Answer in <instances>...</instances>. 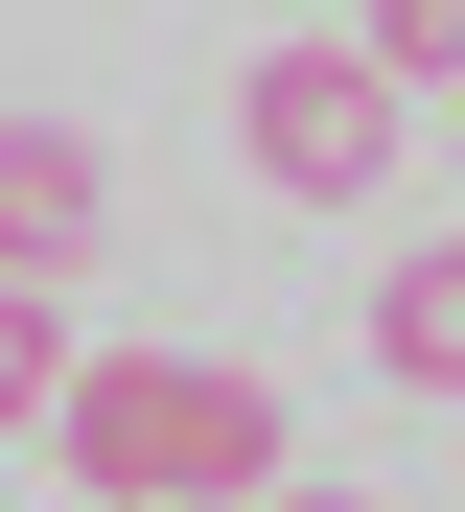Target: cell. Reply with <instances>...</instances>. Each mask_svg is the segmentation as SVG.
<instances>
[{"mask_svg": "<svg viewBox=\"0 0 465 512\" xmlns=\"http://www.w3.org/2000/svg\"><path fill=\"white\" fill-rule=\"evenodd\" d=\"M47 443H70L93 512H256L279 489V373H233V350H93Z\"/></svg>", "mask_w": 465, "mask_h": 512, "instance_id": "6da1fadb", "label": "cell"}, {"mask_svg": "<svg viewBox=\"0 0 465 512\" xmlns=\"http://www.w3.org/2000/svg\"><path fill=\"white\" fill-rule=\"evenodd\" d=\"M233 140H256V187H279V210H372V187H396V47H372V24L256 47Z\"/></svg>", "mask_w": 465, "mask_h": 512, "instance_id": "7a4b0ae2", "label": "cell"}, {"mask_svg": "<svg viewBox=\"0 0 465 512\" xmlns=\"http://www.w3.org/2000/svg\"><path fill=\"white\" fill-rule=\"evenodd\" d=\"M93 233H117V163H93L70 117H0V280H93Z\"/></svg>", "mask_w": 465, "mask_h": 512, "instance_id": "3957f363", "label": "cell"}, {"mask_svg": "<svg viewBox=\"0 0 465 512\" xmlns=\"http://www.w3.org/2000/svg\"><path fill=\"white\" fill-rule=\"evenodd\" d=\"M372 373H396V396H465V233L372 280Z\"/></svg>", "mask_w": 465, "mask_h": 512, "instance_id": "277c9868", "label": "cell"}, {"mask_svg": "<svg viewBox=\"0 0 465 512\" xmlns=\"http://www.w3.org/2000/svg\"><path fill=\"white\" fill-rule=\"evenodd\" d=\"M70 373H93V350L47 326V280H0V443H47V419H70Z\"/></svg>", "mask_w": 465, "mask_h": 512, "instance_id": "5b68a950", "label": "cell"}, {"mask_svg": "<svg viewBox=\"0 0 465 512\" xmlns=\"http://www.w3.org/2000/svg\"><path fill=\"white\" fill-rule=\"evenodd\" d=\"M372 47H396V94H465V0H349Z\"/></svg>", "mask_w": 465, "mask_h": 512, "instance_id": "8992f818", "label": "cell"}]
</instances>
